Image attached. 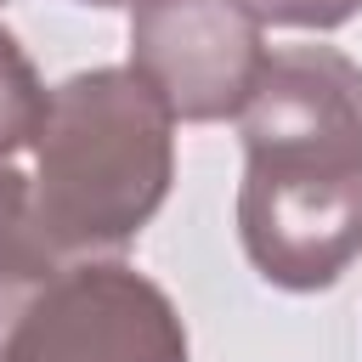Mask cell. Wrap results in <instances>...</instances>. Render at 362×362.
Returning a JSON list of instances; mask_svg holds the SVG:
<instances>
[{"label": "cell", "instance_id": "cell-1", "mask_svg": "<svg viewBox=\"0 0 362 362\" xmlns=\"http://www.w3.org/2000/svg\"><path fill=\"white\" fill-rule=\"evenodd\" d=\"M238 124L249 266L288 294L334 288L362 255V62L334 45L272 51Z\"/></svg>", "mask_w": 362, "mask_h": 362}, {"label": "cell", "instance_id": "cell-2", "mask_svg": "<svg viewBox=\"0 0 362 362\" xmlns=\"http://www.w3.org/2000/svg\"><path fill=\"white\" fill-rule=\"evenodd\" d=\"M175 113L136 68H85L45 102L34 215L57 255L124 249L170 198Z\"/></svg>", "mask_w": 362, "mask_h": 362}, {"label": "cell", "instance_id": "cell-3", "mask_svg": "<svg viewBox=\"0 0 362 362\" xmlns=\"http://www.w3.org/2000/svg\"><path fill=\"white\" fill-rule=\"evenodd\" d=\"M0 362H192L175 300L124 260H74L6 300Z\"/></svg>", "mask_w": 362, "mask_h": 362}, {"label": "cell", "instance_id": "cell-4", "mask_svg": "<svg viewBox=\"0 0 362 362\" xmlns=\"http://www.w3.org/2000/svg\"><path fill=\"white\" fill-rule=\"evenodd\" d=\"M260 28L243 0H136L130 68L181 124L238 119L272 57Z\"/></svg>", "mask_w": 362, "mask_h": 362}, {"label": "cell", "instance_id": "cell-5", "mask_svg": "<svg viewBox=\"0 0 362 362\" xmlns=\"http://www.w3.org/2000/svg\"><path fill=\"white\" fill-rule=\"evenodd\" d=\"M45 272H57V249L40 232L34 181L11 158H0V305L34 288Z\"/></svg>", "mask_w": 362, "mask_h": 362}, {"label": "cell", "instance_id": "cell-6", "mask_svg": "<svg viewBox=\"0 0 362 362\" xmlns=\"http://www.w3.org/2000/svg\"><path fill=\"white\" fill-rule=\"evenodd\" d=\"M45 102H51V90L40 85L17 34L0 28V158H11L17 147H34V136L45 124Z\"/></svg>", "mask_w": 362, "mask_h": 362}, {"label": "cell", "instance_id": "cell-7", "mask_svg": "<svg viewBox=\"0 0 362 362\" xmlns=\"http://www.w3.org/2000/svg\"><path fill=\"white\" fill-rule=\"evenodd\" d=\"M260 23H277V28H317V34H328V28H339V23H351L356 11H362V0H243Z\"/></svg>", "mask_w": 362, "mask_h": 362}, {"label": "cell", "instance_id": "cell-8", "mask_svg": "<svg viewBox=\"0 0 362 362\" xmlns=\"http://www.w3.org/2000/svg\"><path fill=\"white\" fill-rule=\"evenodd\" d=\"M79 6H136V0H79Z\"/></svg>", "mask_w": 362, "mask_h": 362}]
</instances>
